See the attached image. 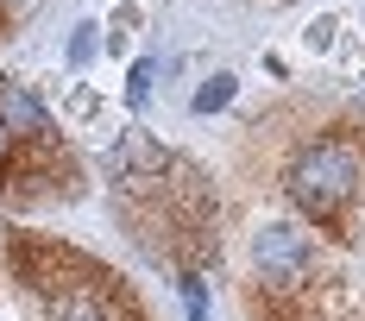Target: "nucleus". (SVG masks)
I'll return each instance as SVG.
<instances>
[{
    "label": "nucleus",
    "instance_id": "1",
    "mask_svg": "<svg viewBox=\"0 0 365 321\" xmlns=\"http://www.w3.org/2000/svg\"><path fill=\"white\" fill-rule=\"evenodd\" d=\"M359 183H365V158H359V145L353 139H315V145H302L290 158V170H284V189H290V202L315 227H334L340 220V208L359 195Z\"/></svg>",
    "mask_w": 365,
    "mask_h": 321
},
{
    "label": "nucleus",
    "instance_id": "2",
    "mask_svg": "<svg viewBox=\"0 0 365 321\" xmlns=\"http://www.w3.org/2000/svg\"><path fill=\"white\" fill-rule=\"evenodd\" d=\"M252 271L271 290L296 296V290L315 284V240H309L296 220H264L252 233Z\"/></svg>",
    "mask_w": 365,
    "mask_h": 321
},
{
    "label": "nucleus",
    "instance_id": "3",
    "mask_svg": "<svg viewBox=\"0 0 365 321\" xmlns=\"http://www.w3.org/2000/svg\"><path fill=\"white\" fill-rule=\"evenodd\" d=\"M108 177L126 195V208L145 202V195L158 202L164 195V177H170V158H164V145L151 139V133H120V145L108 151Z\"/></svg>",
    "mask_w": 365,
    "mask_h": 321
},
{
    "label": "nucleus",
    "instance_id": "4",
    "mask_svg": "<svg viewBox=\"0 0 365 321\" xmlns=\"http://www.w3.org/2000/svg\"><path fill=\"white\" fill-rule=\"evenodd\" d=\"M0 126L19 139H51V113H44V101H38L26 82H0Z\"/></svg>",
    "mask_w": 365,
    "mask_h": 321
},
{
    "label": "nucleus",
    "instance_id": "5",
    "mask_svg": "<svg viewBox=\"0 0 365 321\" xmlns=\"http://www.w3.org/2000/svg\"><path fill=\"white\" fill-rule=\"evenodd\" d=\"M57 321H113V309L95 296V290H70V296L57 302Z\"/></svg>",
    "mask_w": 365,
    "mask_h": 321
},
{
    "label": "nucleus",
    "instance_id": "6",
    "mask_svg": "<svg viewBox=\"0 0 365 321\" xmlns=\"http://www.w3.org/2000/svg\"><path fill=\"white\" fill-rule=\"evenodd\" d=\"M182 309H189V321H208V284H202V271H182Z\"/></svg>",
    "mask_w": 365,
    "mask_h": 321
},
{
    "label": "nucleus",
    "instance_id": "7",
    "mask_svg": "<svg viewBox=\"0 0 365 321\" xmlns=\"http://www.w3.org/2000/svg\"><path fill=\"white\" fill-rule=\"evenodd\" d=\"M233 101V76H208L202 88H195V113H215V107Z\"/></svg>",
    "mask_w": 365,
    "mask_h": 321
},
{
    "label": "nucleus",
    "instance_id": "8",
    "mask_svg": "<svg viewBox=\"0 0 365 321\" xmlns=\"http://www.w3.org/2000/svg\"><path fill=\"white\" fill-rule=\"evenodd\" d=\"M95 44H101V38H95V26H76V38H70V63H88V57H95Z\"/></svg>",
    "mask_w": 365,
    "mask_h": 321
},
{
    "label": "nucleus",
    "instance_id": "9",
    "mask_svg": "<svg viewBox=\"0 0 365 321\" xmlns=\"http://www.w3.org/2000/svg\"><path fill=\"white\" fill-rule=\"evenodd\" d=\"M151 76H158V63L145 57V63L133 70V82H126V95H133V101H145V95H151Z\"/></svg>",
    "mask_w": 365,
    "mask_h": 321
},
{
    "label": "nucleus",
    "instance_id": "10",
    "mask_svg": "<svg viewBox=\"0 0 365 321\" xmlns=\"http://www.w3.org/2000/svg\"><path fill=\"white\" fill-rule=\"evenodd\" d=\"M13 151H19V145H13V133L0 126V177H6V164H13Z\"/></svg>",
    "mask_w": 365,
    "mask_h": 321
},
{
    "label": "nucleus",
    "instance_id": "11",
    "mask_svg": "<svg viewBox=\"0 0 365 321\" xmlns=\"http://www.w3.org/2000/svg\"><path fill=\"white\" fill-rule=\"evenodd\" d=\"M6 6H38V0H6Z\"/></svg>",
    "mask_w": 365,
    "mask_h": 321
}]
</instances>
